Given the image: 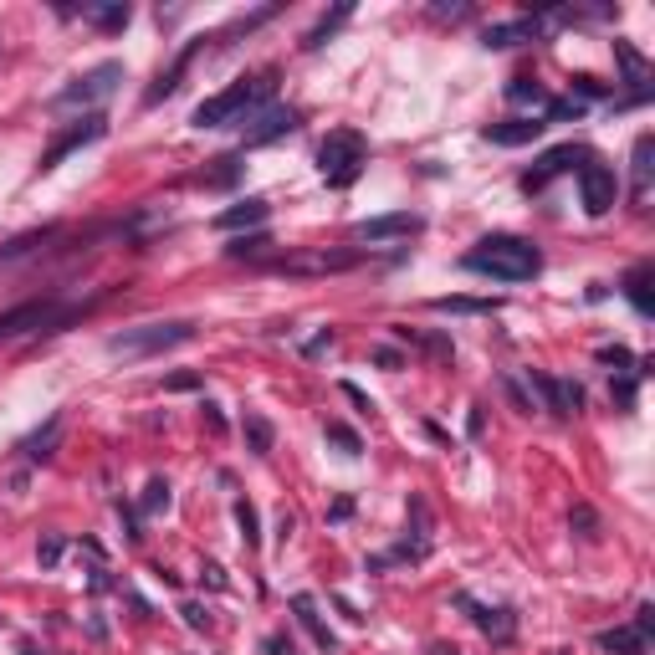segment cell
Wrapping results in <instances>:
<instances>
[{"label":"cell","mask_w":655,"mask_h":655,"mask_svg":"<svg viewBox=\"0 0 655 655\" xmlns=\"http://www.w3.org/2000/svg\"><path fill=\"white\" fill-rule=\"evenodd\" d=\"M461 267L476 277H497V282H533L543 272V251L522 236H482L461 256Z\"/></svg>","instance_id":"1"},{"label":"cell","mask_w":655,"mask_h":655,"mask_svg":"<svg viewBox=\"0 0 655 655\" xmlns=\"http://www.w3.org/2000/svg\"><path fill=\"white\" fill-rule=\"evenodd\" d=\"M272 87H277V67L256 72V77H241L236 87H226V93L205 98V103L190 113V123H195V128H226V123H246V118H251L261 103L272 98Z\"/></svg>","instance_id":"2"},{"label":"cell","mask_w":655,"mask_h":655,"mask_svg":"<svg viewBox=\"0 0 655 655\" xmlns=\"http://www.w3.org/2000/svg\"><path fill=\"white\" fill-rule=\"evenodd\" d=\"M93 313V302H82V308H67L57 297H31V302H16V308L0 313V343H16L26 333H62L67 323L87 318Z\"/></svg>","instance_id":"3"},{"label":"cell","mask_w":655,"mask_h":655,"mask_svg":"<svg viewBox=\"0 0 655 655\" xmlns=\"http://www.w3.org/2000/svg\"><path fill=\"white\" fill-rule=\"evenodd\" d=\"M369 164V144L364 134H354V128H333V134L318 144V174L333 185V190H348L364 174Z\"/></svg>","instance_id":"4"},{"label":"cell","mask_w":655,"mask_h":655,"mask_svg":"<svg viewBox=\"0 0 655 655\" xmlns=\"http://www.w3.org/2000/svg\"><path fill=\"white\" fill-rule=\"evenodd\" d=\"M195 338V323L174 318V323H139V328H123L108 338V354H123V359H149V354H164V348H180Z\"/></svg>","instance_id":"5"},{"label":"cell","mask_w":655,"mask_h":655,"mask_svg":"<svg viewBox=\"0 0 655 655\" xmlns=\"http://www.w3.org/2000/svg\"><path fill=\"white\" fill-rule=\"evenodd\" d=\"M118 82H123V62H98V67H87L82 77H72L52 98V108H93V103L113 98Z\"/></svg>","instance_id":"6"},{"label":"cell","mask_w":655,"mask_h":655,"mask_svg":"<svg viewBox=\"0 0 655 655\" xmlns=\"http://www.w3.org/2000/svg\"><path fill=\"white\" fill-rule=\"evenodd\" d=\"M579 200H584L589 215H609V210H615V200H620V174L589 154L579 164Z\"/></svg>","instance_id":"7"},{"label":"cell","mask_w":655,"mask_h":655,"mask_svg":"<svg viewBox=\"0 0 655 655\" xmlns=\"http://www.w3.org/2000/svg\"><path fill=\"white\" fill-rule=\"evenodd\" d=\"M354 261H359L354 251H297V256L267 261V272H277V277H328V272H348Z\"/></svg>","instance_id":"8"},{"label":"cell","mask_w":655,"mask_h":655,"mask_svg":"<svg viewBox=\"0 0 655 655\" xmlns=\"http://www.w3.org/2000/svg\"><path fill=\"white\" fill-rule=\"evenodd\" d=\"M103 134H108V118H103V113H87L77 128H67V134H57V139H52V149L41 154V174H52L67 154H77L82 144H93V139H103Z\"/></svg>","instance_id":"9"},{"label":"cell","mask_w":655,"mask_h":655,"mask_svg":"<svg viewBox=\"0 0 655 655\" xmlns=\"http://www.w3.org/2000/svg\"><path fill=\"white\" fill-rule=\"evenodd\" d=\"M456 604L471 615V625L482 630V635H492L497 645H507L517 635V615H512L507 604H482V599H471V594H456Z\"/></svg>","instance_id":"10"},{"label":"cell","mask_w":655,"mask_h":655,"mask_svg":"<svg viewBox=\"0 0 655 655\" xmlns=\"http://www.w3.org/2000/svg\"><path fill=\"white\" fill-rule=\"evenodd\" d=\"M589 159V149H579V144H558V149H548L528 174H522V190H528V195H538L548 180H558V174H569L574 164H584Z\"/></svg>","instance_id":"11"},{"label":"cell","mask_w":655,"mask_h":655,"mask_svg":"<svg viewBox=\"0 0 655 655\" xmlns=\"http://www.w3.org/2000/svg\"><path fill=\"white\" fill-rule=\"evenodd\" d=\"M241 128H246V149H256V144H272V139L297 134V128H302V113H297V108H267V113H256V118L241 123Z\"/></svg>","instance_id":"12"},{"label":"cell","mask_w":655,"mask_h":655,"mask_svg":"<svg viewBox=\"0 0 655 655\" xmlns=\"http://www.w3.org/2000/svg\"><path fill=\"white\" fill-rule=\"evenodd\" d=\"M425 221L420 215H410V210H395V215H374V221H359L354 231V241H395V236H415Z\"/></svg>","instance_id":"13"},{"label":"cell","mask_w":655,"mask_h":655,"mask_svg":"<svg viewBox=\"0 0 655 655\" xmlns=\"http://www.w3.org/2000/svg\"><path fill=\"white\" fill-rule=\"evenodd\" d=\"M543 128H548V123H538V118H502V123H487V128H482V139L497 144V149H522V144H538Z\"/></svg>","instance_id":"14"},{"label":"cell","mask_w":655,"mask_h":655,"mask_svg":"<svg viewBox=\"0 0 655 655\" xmlns=\"http://www.w3.org/2000/svg\"><path fill=\"white\" fill-rule=\"evenodd\" d=\"M543 36V21L538 16H517V21H492L482 31V47H522V41H538Z\"/></svg>","instance_id":"15"},{"label":"cell","mask_w":655,"mask_h":655,"mask_svg":"<svg viewBox=\"0 0 655 655\" xmlns=\"http://www.w3.org/2000/svg\"><path fill=\"white\" fill-rule=\"evenodd\" d=\"M533 384L543 389V400L553 415H579L584 410V389L574 379H558V374H533Z\"/></svg>","instance_id":"16"},{"label":"cell","mask_w":655,"mask_h":655,"mask_svg":"<svg viewBox=\"0 0 655 655\" xmlns=\"http://www.w3.org/2000/svg\"><path fill=\"white\" fill-rule=\"evenodd\" d=\"M292 615H297V625L313 635V645L323 650V655H333L338 650V635L323 625V615H318V599L313 594H292Z\"/></svg>","instance_id":"17"},{"label":"cell","mask_w":655,"mask_h":655,"mask_svg":"<svg viewBox=\"0 0 655 655\" xmlns=\"http://www.w3.org/2000/svg\"><path fill=\"white\" fill-rule=\"evenodd\" d=\"M200 47H205V41H190V47H185L180 57L169 62V72H159V82H154L149 93H144V103H149V108H154V103H164L169 93H180V77L190 72V62H195V52H200Z\"/></svg>","instance_id":"18"},{"label":"cell","mask_w":655,"mask_h":655,"mask_svg":"<svg viewBox=\"0 0 655 655\" xmlns=\"http://www.w3.org/2000/svg\"><path fill=\"white\" fill-rule=\"evenodd\" d=\"M650 282H655V267H650V261H640V267H630L625 272V297H630V308L640 313V318H650L655 313V297H650Z\"/></svg>","instance_id":"19"},{"label":"cell","mask_w":655,"mask_h":655,"mask_svg":"<svg viewBox=\"0 0 655 655\" xmlns=\"http://www.w3.org/2000/svg\"><path fill=\"white\" fill-rule=\"evenodd\" d=\"M272 215V205L267 200H241V205H231V210H221L215 215V231H241V226H261Z\"/></svg>","instance_id":"20"},{"label":"cell","mask_w":655,"mask_h":655,"mask_svg":"<svg viewBox=\"0 0 655 655\" xmlns=\"http://www.w3.org/2000/svg\"><path fill=\"white\" fill-rule=\"evenodd\" d=\"M630 164H635V200L645 205V200H650V174H655V139H650V134L635 139V159H630Z\"/></svg>","instance_id":"21"},{"label":"cell","mask_w":655,"mask_h":655,"mask_svg":"<svg viewBox=\"0 0 655 655\" xmlns=\"http://www.w3.org/2000/svg\"><path fill=\"white\" fill-rule=\"evenodd\" d=\"M348 16H354V6H348V0H343V6H333L328 16H318V26H313L308 36H302V52H318V47H323V41H328V36H333Z\"/></svg>","instance_id":"22"},{"label":"cell","mask_w":655,"mask_h":655,"mask_svg":"<svg viewBox=\"0 0 655 655\" xmlns=\"http://www.w3.org/2000/svg\"><path fill=\"white\" fill-rule=\"evenodd\" d=\"M599 650H609V655H645L650 640H640L630 625H620V630H599Z\"/></svg>","instance_id":"23"},{"label":"cell","mask_w":655,"mask_h":655,"mask_svg":"<svg viewBox=\"0 0 655 655\" xmlns=\"http://www.w3.org/2000/svg\"><path fill=\"white\" fill-rule=\"evenodd\" d=\"M57 435H62V415H52V420L41 425L36 435H26V441H21V451H26L31 461H47V456L57 451Z\"/></svg>","instance_id":"24"},{"label":"cell","mask_w":655,"mask_h":655,"mask_svg":"<svg viewBox=\"0 0 655 655\" xmlns=\"http://www.w3.org/2000/svg\"><path fill=\"white\" fill-rule=\"evenodd\" d=\"M57 236H62V226H47V231L16 236V241H6V246H0V261H21V256H31L36 246H47V241H57Z\"/></svg>","instance_id":"25"},{"label":"cell","mask_w":655,"mask_h":655,"mask_svg":"<svg viewBox=\"0 0 655 655\" xmlns=\"http://www.w3.org/2000/svg\"><path fill=\"white\" fill-rule=\"evenodd\" d=\"M435 313H497V297H435Z\"/></svg>","instance_id":"26"},{"label":"cell","mask_w":655,"mask_h":655,"mask_svg":"<svg viewBox=\"0 0 655 655\" xmlns=\"http://www.w3.org/2000/svg\"><path fill=\"white\" fill-rule=\"evenodd\" d=\"M82 21L98 31H123L128 26V6H82Z\"/></svg>","instance_id":"27"},{"label":"cell","mask_w":655,"mask_h":655,"mask_svg":"<svg viewBox=\"0 0 655 655\" xmlns=\"http://www.w3.org/2000/svg\"><path fill=\"white\" fill-rule=\"evenodd\" d=\"M272 441H277L272 420H267V415H246V446H251L256 456H267V451H272Z\"/></svg>","instance_id":"28"},{"label":"cell","mask_w":655,"mask_h":655,"mask_svg":"<svg viewBox=\"0 0 655 655\" xmlns=\"http://www.w3.org/2000/svg\"><path fill=\"white\" fill-rule=\"evenodd\" d=\"M236 174H241V159L226 154V159H215V169H205L200 180H205L210 190H226V185H236Z\"/></svg>","instance_id":"29"},{"label":"cell","mask_w":655,"mask_h":655,"mask_svg":"<svg viewBox=\"0 0 655 655\" xmlns=\"http://www.w3.org/2000/svg\"><path fill=\"white\" fill-rule=\"evenodd\" d=\"M548 93H543V82L538 77H512L507 82V103H543Z\"/></svg>","instance_id":"30"},{"label":"cell","mask_w":655,"mask_h":655,"mask_svg":"<svg viewBox=\"0 0 655 655\" xmlns=\"http://www.w3.org/2000/svg\"><path fill=\"white\" fill-rule=\"evenodd\" d=\"M236 528H241V538H246V548H256L261 543V517H256V507L241 497L236 502Z\"/></svg>","instance_id":"31"},{"label":"cell","mask_w":655,"mask_h":655,"mask_svg":"<svg viewBox=\"0 0 655 655\" xmlns=\"http://www.w3.org/2000/svg\"><path fill=\"white\" fill-rule=\"evenodd\" d=\"M267 246H272V236H261V231H256V236H241V241H231V246H226V256H231V261H241V256H261Z\"/></svg>","instance_id":"32"},{"label":"cell","mask_w":655,"mask_h":655,"mask_svg":"<svg viewBox=\"0 0 655 655\" xmlns=\"http://www.w3.org/2000/svg\"><path fill=\"white\" fill-rule=\"evenodd\" d=\"M328 441H333V446H343V456H359V451H364V441H359V435L348 430V425H338V420L328 425Z\"/></svg>","instance_id":"33"},{"label":"cell","mask_w":655,"mask_h":655,"mask_svg":"<svg viewBox=\"0 0 655 655\" xmlns=\"http://www.w3.org/2000/svg\"><path fill=\"white\" fill-rule=\"evenodd\" d=\"M569 528H579V538H594V533H599L594 507H574V512H569Z\"/></svg>","instance_id":"34"},{"label":"cell","mask_w":655,"mask_h":655,"mask_svg":"<svg viewBox=\"0 0 655 655\" xmlns=\"http://www.w3.org/2000/svg\"><path fill=\"white\" fill-rule=\"evenodd\" d=\"M548 118H553V123H563V118H584V103H579V98H553V103H548Z\"/></svg>","instance_id":"35"},{"label":"cell","mask_w":655,"mask_h":655,"mask_svg":"<svg viewBox=\"0 0 655 655\" xmlns=\"http://www.w3.org/2000/svg\"><path fill=\"white\" fill-rule=\"evenodd\" d=\"M159 507H169V482H164V476H154L149 492H144V512H159Z\"/></svg>","instance_id":"36"},{"label":"cell","mask_w":655,"mask_h":655,"mask_svg":"<svg viewBox=\"0 0 655 655\" xmlns=\"http://www.w3.org/2000/svg\"><path fill=\"white\" fill-rule=\"evenodd\" d=\"M630 630H635L640 640H650V635H655V604H640V609H635V620H630Z\"/></svg>","instance_id":"37"},{"label":"cell","mask_w":655,"mask_h":655,"mask_svg":"<svg viewBox=\"0 0 655 655\" xmlns=\"http://www.w3.org/2000/svg\"><path fill=\"white\" fill-rule=\"evenodd\" d=\"M36 558H41V563H47V569H52V563L62 558V538H57V533H47V538H41V548H36Z\"/></svg>","instance_id":"38"},{"label":"cell","mask_w":655,"mask_h":655,"mask_svg":"<svg viewBox=\"0 0 655 655\" xmlns=\"http://www.w3.org/2000/svg\"><path fill=\"white\" fill-rule=\"evenodd\" d=\"M599 364H615V369H630L635 359H630V348H620V343H615V348H599Z\"/></svg>","instance_id":"39"},{"label":"cell","mask_w":655,"mask_h":655,"mask_svg":"<svg viewBox=\"0 0 655 655\" xmlns=\"http://www.w3.org/2000/svg\"><path fill=\"white\" fill-rule=\"evenodd\" d=\"M205 430H210V435H226V415H221V405H205Z\"/></svg>","instance_id":"40"},{"label":"cell","mask_w":655,"mask_h":655,"mask_svg":"<svg viewBox=\"0 0 655 655\" xmlns=\"http://www.w3.org/2000/svg\"><path fill=\"white\" fill-rule=\"evenodd\" d=\"M180 615H185V625H190V630H205V625H210V615H205V609H200V604H185V609H180Z\"/></svg>","instance_id":"41"},{"label":"cell","mask_w":655,"mask_h":655,"mask_svg":"<svg viewBox=\"0 0 655 655\" xmlns=\"http://www.w3.org/2000/svg\"><path fill=\"white\" fill-rule=\"evenodd\" d=\"M471 6H435V21H466Z\"/></svg>","instance_id":"42"},{"label":"cell","mask_w":655,"mask_h":655,"mask_svg":"<svg viewBox=\"0 0 655 655\" xmlns=\"http://www.w3.org/2000/svg\"><path fill=\"white\" fill-rule=\"evenodd\" d=\"M164 389H200V374H169Z\"/></svg>","instance_id":"43"},{"label":"cell","mask_w":655,"mask_h":655,"mask_svg":"<svg viewBox=\"0 0 655 655\" xmlns=\"http://www.w3.org/2000/svg\"><path fill=\"white\" fill-rule=\"evenodd\" d=\"M267 655H297L287 635H267Z\"/></svg>","instance_id":"44"},{"label":"cell","mask_w":655,"mask_h":655,"mask_svg":"<svg viewBox=\"0 0 655 655\" xmlns=\"http://www.w3.org/2000/svg\"><path fill=\"white\" fill-rule=\"evenodd\" d=\"M205 579H210V589H226V574L215 569V563H205Z\"/></svg>","instance_id":"45"},{"label":"cell","mask_w":655,"mask_h":655,"mask_svg":"<svg viewBox=\"0 0 655 655\" xmlns=\"http://www.w3.org/2000/svg\"><path fill=\"white\" fill-rule=\"evenodd\" d=\"M21 655H41V650H36V645H21Z\"/></svg>","instance_id":"46"}]
</instances>
